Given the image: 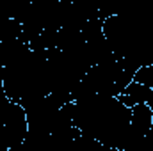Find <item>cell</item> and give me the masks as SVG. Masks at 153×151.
<instances>
[{"mask_svg":"<svg viewBox=\"0 0 153 151\" xmlns=\"http://www.w3.org/2000/svg\"><path fill=\"white\" fill-rule=\"evenodd\" d=\"M153 128V112L150 105L141 103L130 109V130L137 139H144Z\"/></svg>","mask_w":153,"mask_h":151,"instance_id":"obj_1","label":"cell"}]
</instances>
